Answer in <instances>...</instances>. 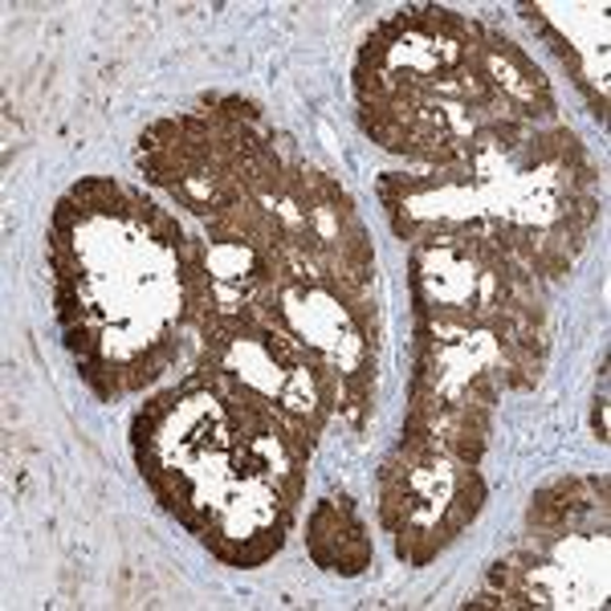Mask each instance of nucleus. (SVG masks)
Instances as JSON below:
<instances>
[{
	"label": "nucleus",
	"instance_id": "423d86ee",
	"mask_svg": "<svg viewBox=\"0 0 611 611\" xmlns=\"http://www.w3.org/2000/svg\"><path fill=\"white\" fill-rule=\"evenodd\" d=\"M591 433H596L599 445H608V354L599 359V395H596V412H591Z\"/></svg>",
	"mask_w": 611,
	"mask_h": 611
},
{
	"label": "nucleus",
	"instance_id": "20e7f679",
	"mask_svg": "<svg viewBox=\"0 0 611 611\" xmlns=\"http://www.w3.org/2000/svg\"><path fill=\"white\" fill-rule=\"evenodd\" d=\"M62 342H66V351L74 354V363H81V359H98V354H107V330H102V323L66 326V330H62Z\"/></svg>",
	"mask_w": 611,
	"mask_h": 611
},
{
	"label": "nucleus",
	"instance_id": "f03ea898",
	"mask_svg": "<svg viewBox=\"0 0 611 611\" xmlns=\"http://www.w3.org/2000/svg\"><path fill=\"white\" fill-rule=\"evenodd\" d=\"M122 363H127V375H122V383H127V395L143 392V388H151V383L160 380L163 371H172L167 367V359L160 354V347L155 342H143V347H131V351L122 354Z\"/></svg>",
	"mask_w": 611,
	"mask_h": 611
},
{
	"label": "nucleus",
	"instance_id": "39448f33",
	"mask_svg": "<svg viewBox=\"0 0 611 611\" xmlns=\"http://www.w3.org/2000/svg\"><path fill=\"white\" fill-rule=\"evenodd\" d=\"M90 225H95V217H90L86 204H78L69 192L54 204V212H50V229H57V232H74V237H78V232L90 229Z\"/></svg>",
	"mask_w": 611,
	"mask_h": 611
},
{
	"label": "nucleus",
	"instance_id": "7ed1b4c3",
	"mask_svg": "<svg viewBox=\"0 0 611 611\" xmlns=\"http://www.w3.org/2000/svg\"><path fill=\"white\" fill-rule=\"evenodd\" d=\"M200 114H212V119L232 122V127H261V119H265L258 98H244V95H204Z\"/></svg>",
	"mask_w": 611,
	"mask_h": 611
},
{
	"label": "nucleus",
	"instance_id": "f257e3e1",
	"mask_svg": "<svg viewBox=\"0 0 611 611\" xmlns=\"http://www.w3.org/2000/svg\"><path fill=\"white\" fill-rule=\"evenodd\" d=\"M485 498H489L485 477L477 473V469H469V465H452V469H448V502L440 505V514L436 517L461 538L465 530L477 522V514L485 510Z\"/></svg>",
	"mask_w": 611,
	"mask_h": 611
}]
</instances>
